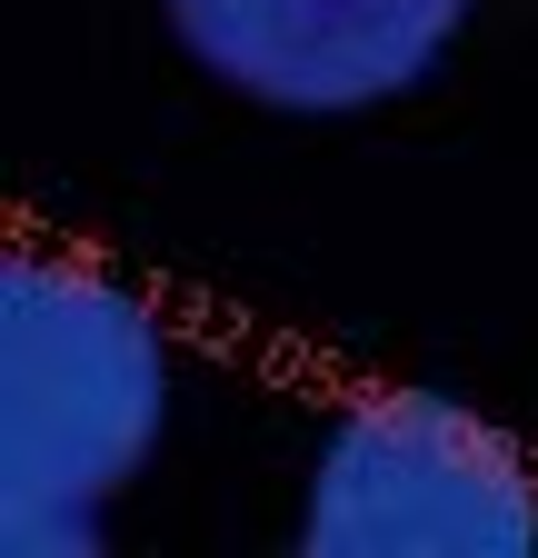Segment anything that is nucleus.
I'll return each mask as SVG.
<instances>
[{"label": "nucleus", "mask_w": 538, "mask_h": 558, "mask_svg": "<svg viewBox=\"0 0 538 558\" xmlns=\"http://www.w3.org/2000/svg\"><path fill=\"white\" fill-rule=\"evenodd\" d=\"M170 409L160 319L120 279L21 250L0 269V548L81 558L100 509L140 478Z\"/></svg>", "instance_id": "f257e3e1"}, {"label": "nucleus", "mask_w": 538, "mask_h": 558, "mask_svg": "<svg viewBox=\"0 0 538 558\" xmlns=\"http://www.w3.org/2000/svg\"><path fill=\"white\" fill-rule=\"evenodd\" d=\"M309 558H528L538 478L479 409L439 389L359 399L309 478Z\"/></svg>", "instance_id": "f03ea898"}, {"label": "nucleus", "mask_w": 538, "mask_h": 558, "mask_svg": "<svg viewBox=\"0 0 538 558\" xmlns=\"http://www.w3.org/2000/svg\"><path fill=\"white\" fill-rule=\"evenodd\" d=\"M180 50L259 110L340 120L419 90L449 60L468 0H160Z\"/></svg>", "instance_id": "7ed1b4c3"}]
</instances>
